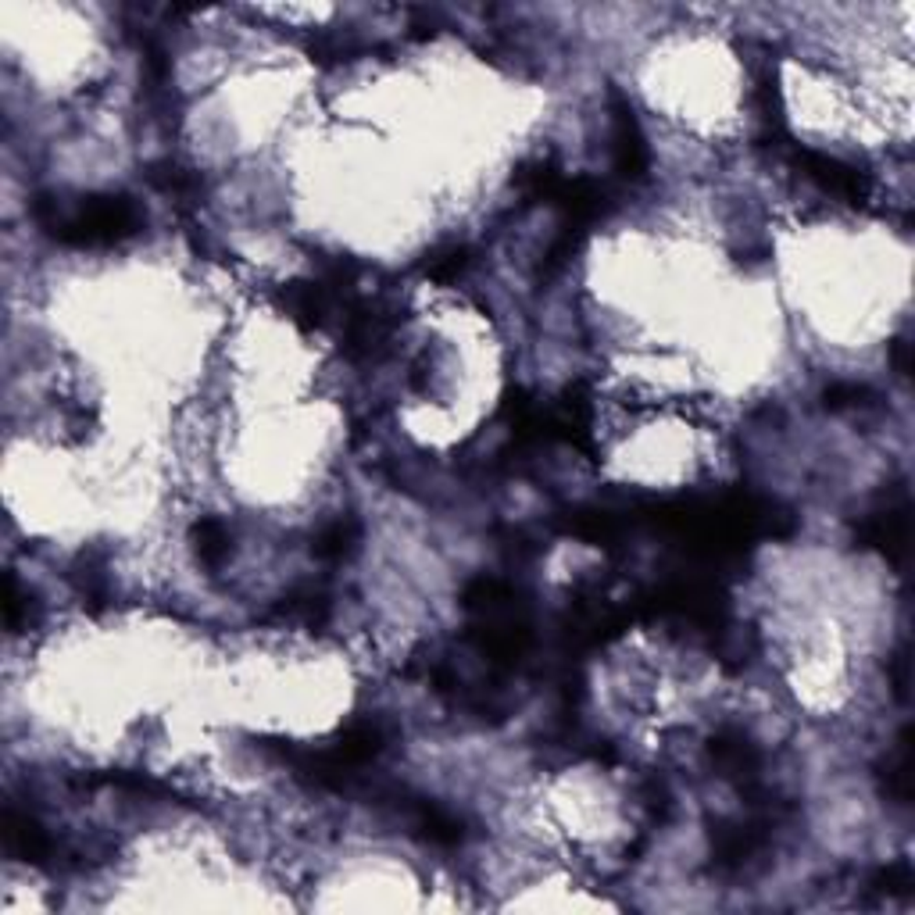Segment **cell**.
I'll return each mask as SVG.
<instances>
[{"label":"cell","instance_id":"obj_1","mask_svg":"<svg viewBox=\"0 0 915 915\" xmlns=\"http://www.w3.org/2000/svg\"><path fill=\"white\" fill-rule=\"evenodd\" d=\"M873 887L883 890V894H909L912 890V869H909V862H890V866L876 869Z\"/></svg>","mask_w":915,"mask_h":915}]
</instances>
